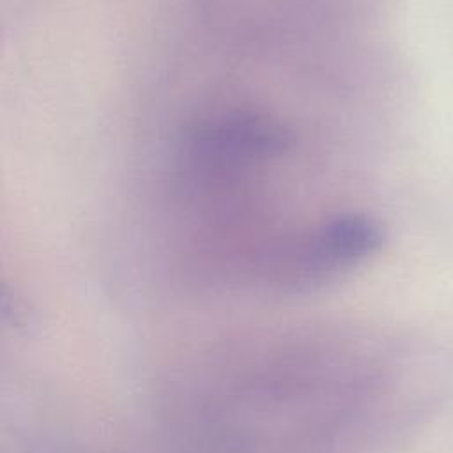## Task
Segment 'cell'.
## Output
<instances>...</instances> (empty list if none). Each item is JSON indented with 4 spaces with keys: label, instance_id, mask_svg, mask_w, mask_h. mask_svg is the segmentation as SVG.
Masks as SVG:
<instances>
[{
    "label": "cell",
    "instance_id": "obj_1",
    "mask_svg": "<svg viewBox=\"0 0 453 453\" xmlns=\"http://www.w3.org/2000/svg\"><path fill=\"white\" fill-rule=\"evenodd\" d=\"M290 134L251 111L218 113L195 124L184 136L182 163L196 179L226 184L228 179L281 156Z\"/></svg>",
    "mask_w": 453,
    "mask_h": 453
},
{
    "label": "cell",
    "instance_id": "obj_2",
    "mask_svg": "<svg viewBox=\"0 0 453 453\" xmlns=\"http://www.w3.org/2000/svg\"><path fill=\"white\" fill-rule=\"evenodd\" d=\"M380 244L382 228L375 219L356 212L338 214L285 251L278 278L290 287H315L365 262Z\"/></svg>",
    "mask_w": 453,
    "mask_h": 453
}]
</instances>
